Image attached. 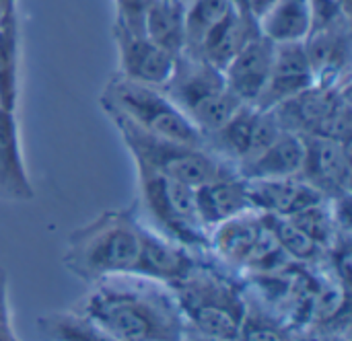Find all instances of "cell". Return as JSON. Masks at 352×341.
I'll return each mask as SVG.
<instances>
[{"label":"cell","mask_w":352,"mask_h":341,"mask_svg":"<svg viewBox=\"0 0 352 341\" xmlns=\"http://www.w3.org/2000/svg\"><path fill=\"white\" fill-rule=\"evenodd\" d=\"M118 341H188V325L167 284L122 274L91 284L72 307Z\"/></svg>","instance_id":"cell-1"},{"label":"cell","mask_w":352,"mask_h":341,"mask_svg":"<svg viewBox=\"0 0 352 341\" xmlns=\"http://www.w3.org/2000/svg\"><path fill=\"white\" fill-rule=\"evenodd\" d=\"M144 233L146 224L136 204L105 210L68 235L62 263L89 286L109 276H136Z\"/></svg>","instance_id":"cell-2"},{"label":"cell","mask_w":352,"mask_h":341,"mask_svg":"<svg viewBox=\"0 0 352 341\" xmlns=\"http://www.w3.org/2000/svg\"><path fill=\"white\" fill-rule=\"evenodd\" d=\"M192 333L217 341H237L248 309L245 280L212 255L177 284L169 286Z\"/></svg>","instance_id":"cell-3"},{"label":"cell","mask_w":352,"mask_h":341,"mask_svg":"<svg viewBox=\"0 0 352 341\" xmlns=\"http://www.w3.org/2000/svg\"><path fill=\"white\" fill-rule=\"evenodd\" d=\"M138 214L144 224L165 239L200 255H210V233L200 220L192 185L136 167Z\"/></svg>","instance_id":"cell-4"},{"label":"cell","mask_w":352,"mask_h":341,"mask_svg":"<svg viewBox=\"0 0 352 341\" xmlns=\"http://www.w3.org/2000/svg\"><path fill=\"white\" fill-rule=\"evenodd\" d=\"M169 101L208 136L243 105L227 86L223 70L194 51H182L169 80L161 86Z\"/></svg>","instance_id":"cell-5"},{"label":"cell","mask_w":352,"mask_h":341,"mask_svg":"<svg viewBox=\"0 0 352 341\" xmlns=\"http://www.w3.org/2000/svg\"><path fill=\"white\" fill-rule=\"evenodd\" d=\"M109 121L120 132L134 161V167L171 177L192 187L204 185L221 177L239 175L233 165L219 158L206 146H192L177 140L159 138L120 117H109Z\"/></svg>","instance_id":"cell-6"},{"label":"cell","mask_w":352,"mask_h":341,"mask_svg":"<svg viewBox=\"0 0 352 341\" xmlns=\"http://www.w3.org/2000/svg\"><path fill=\"white\" fill-rule=\"evenodd\" d=\"M99 105L107 117H120L153 136L206 146L202 132L157 86L128 80L116 72L105 82Z\"/></svg>","instance_id":"cell-7"},{"label":"cell","mask_w":352,"mask_h":341,"mask_svg":"<svg viewBox=\"0 0 352 341\" xmlns=\"http://www.w3.org/2000/svg\"><path fill=\"white\" fill-rule=\"evenodd\" d=\"M210 255L241 278L274 274L291 263L270 233L264 214L256 210L239 214L212 228Z\"/></svg>","instance_id":"cell-8"},{"label":"cell","mask_w":352,"mask_h":341,"mask_svg":"<svg viewBox=\"0 0 352 341\" xmlns=\"http://www.w3.org/2000/svg\"><path fill=\"white\" fill-rule=\"evenodd\" d=\"M270 111L287 132L299 136H326L351 144V82L336 86L314 84Z\"/></svg>","instance_id":"cell-9"},{"label":"cell","mask_w":352,"mask_h":341,"mask_svg":"<svg viewBox=\"0 0 352 341\" xmlns=\"http://www.w3.org/2000/svg\"><path fill=\"white\" fill-rule=\"evenodd\" d=\"M280 132L283 128L270 109L241 105L231 119L204 136V144L210 152L237 169L262 152Z\"/></svg>","instance_id":"cell-10"},{"label":"cell","mask_w":352,"mask_h":341,"mask_svg":"<svg viewBox=\"0 0 352 341\" xmlns=\"http://www.w3.org/2000/svg\"><path fill=\"white\" fill-rule=\"evenodd\" d=\"M305 158L301 175L328 202L351 198V144L326 136H303Z\"/></svg>","instance_id":"cell-11"},{"label":"cell","mask_w":352,"mask_h":341,"mask_svg":"<svg viewBox=\"0 0 352 341\" xmlns=\"http://www.w3.org/2000/svg\"><path fill=\"white\" fill-rule=\"evenodd\" d=\"M111 33L118 49V74L157 89L169 80L175 68V56L159 47L144 33L130 31L118 23H113Z\"/></svg>","instance_id":"cell-12"},{"label":"cell","mask_w":352,"mask_h":341,"mask_svg":"<svg viewBox=\"0 0 352 341\" xmlns=\"http://www.w3.org/2000/svg\"><path fill=\"white\" fill-rule=\"evenodd\" d=\"M276 43L258 33L223 70L229 91L243 103L258 107L266 89Z\"/></svg>","instance_id":"cell-13"},{"label":"cell","mask_w":352,"mask_h":341,"mask_svg":"<svg viewBox=\"0 0 352 341\" xmlns=\"http://www.w3.org/2000/svg\"><path fill=\"white\" fill-rule=\"evenodd\" d=\"M318 84L303 43H276L272 70L258 109H272Z\"/></svg>","instance_id":"cell-14"},{"label":"cell","mask_w":352,"mask_h":341,"mask_svg":"<svg viewBox=\"0 0 352 341\" xmlns=\"http://www.w3.org/2000/svg\"><path fill=\"white\" fill-rule=\"evenodd\" d=\"M318 84L351 82V21H342L318 31L303 41Z\"/></svg>","instance_id":"cell-15"},{"label":"cell","mask_w":352,"mask_h":341,"mask_svg":"<svg viewBox=\"0 0 352 341\" xmlns=\"http://www.w3.org/2000/svg\"><path fill=\"white\" fill-rule=\"evenodd\" d=\"M0 200L33 202L35 187L31 183L23 156L16 111L0 109Z\"/></svg>","instance_id":"cell-16"},{"label":"cell","mask_w":352,"mask_h":341,"mask_svg":"<svg viewBox=\"0 0 352 341\" xmlns=\"http://www.w3.org/2000/svg\"><path fill=\"white\" fill-rule=\"evenodd\" d=\"M248 189H250V200H252V206L256 212L280 216V218H289V216L326 200L303 177L248 181Z\"/></svg>","instance_id":"cell-17"},{"label":"cell","mask_w":352,"mask_h":341,"mask_svg":"<svg viewBox=\"0 0 352 341\" xmlns=\"http://www.w3.org/2000/svg\"><path fill=\"white\" fill-rule=\"evenodd\" d=\"M202 257L206 255L194 253L146 226L136 276H144L161 284L173 286L182 282L200 263Z\"/></svg>","instance_id":"cell-18"},{"label":"cell","mask_w":352,"mask_h":341,"mask_svg":"<svg viewBox=\"0 0 352 341\" xmlns=\"http://www.w3.org/2000/svg\"><path fill=\"white\" fill-rule=\"evenodd\" d=\"M194 191L200 220L208 233L219 224L254 210L248 181L241 175H229L208 181L204 185L194 187Z\"/></svg>","instance_id":"cell-19"},{"label":"cell","mask_w":352,"mask_h":341,"mask_svg":"<svg viewBox=\"0 0 352 341\" xmlns=\"http://www.w3.org/2000/svg\"><path fill=\"white\" fill-rule=\"evenodd\" d=\"M305 158L303 136L283 130L262 152L237 167V173L248 181L299 177Z\"/></svg>","instance_id":"cell-20"},{"label":"cell","mask_w":352,"mask_h":341,"mask_svg":"<svg viewBox=\"0 0 352 341\" xmlns=\"http://www.w3.org/2000/svg\"><path fill=\"white\" fill-rule=\"evenodd\" d=\"M260 33L258 23L237 8H233L194 49V54L202 56L206 62L217 66L219 70H225L227 64L245 47L250 39H254ZM188 51V49H186Z\"/></svg>","instance_id":"cell-21"},{"label":"cell","mask_w":352,"mask_h":341,"mask_svg":"<svg viewBox=\"0 0 352 341\" xmlns=\"http://www.w3.org/2000/svg\"><path fill=\"white\" fill-rule=\"evenodd\" d=\"M258 29L272 43H303L314 31L309 0H276L258 21Z\"/></svg>","instance_id":"cell-22"},{"label":"cell","mask_w":352,"mask_h":341,"mask_svg":"<svg viewBox=\"0 0 352 341\" xmlns=\"http://www.w3.org/2000/svg\"><path fill=\"white\" fill-rule=\"evenodd\" d=\"M144 35L171 56L186 49V4L184 0H153L144 14Z\"/></svg>","instance_id":"cell-23"},{"label":"cell","mask_w":352,"mask_h":341,"mask_svg":"<svg viewBox=\"0 0 352 341\" xmlns=\"http://www.w3.org/2000/svg\"><path fill=\"white\" fill-rule=\"evenodd\" d=\"M19 103V16L8 8L0 16V109L16 111Z\"/></svg>","instance_id":"cell-24"},{"label":"cell","mask_w":352,"mask_h":341,"mask_svg":"<svg viewBox=\"0 0 352 341\" xmlns=\"http://www.w3.org/2000/svg\"><path fill=\"white\" fill-rule=\"evenodd\" d=\"M37 329L47 341H118L72 309L41 315Z\"/></svg>","instance_id":"cell-25"},{"label":"cell","mask_w":352,"mask_h":341,"mask_svg":"<svg viewBox=\"0 0 352 341\" xmlns=\"http://www.w3.org/2000/svg\"><path fill=\"white\" fill-rule=\"evenodd\" d=\"M264 218H266V224H268L270 233L274 235L276 243L280 245V249L293 263L320 266L324 261L326 251L318 243H314L303 231H299L289 218L270 216V214H264Z\"/></svg>","instance_id":"cell-26"},{"label":"cell","mask_w":352,"mask_h":341,"mask_svg":"<svg viewBox=\"0 0 352 341\" xmlns=\"http://www.w3.org/2000/svg\"><path fill=\"white\" fill-rule=\"evenodd\" d=\"M235 6L231 0H188L186 2V49L194 51L202 43V39Z\"/></svg>","instance_id":"cell-27"},{"label":"cell","mask_w":352,"mask_h":341,"mask_svg":"<svg viewBox=\"0 0 352 341\" xmlns=\"http://www.w3.org/2000/svg\"><path fill=\"white\" fill-rule=\"evenodd\" d=\"M237 341H293V329L248 292V309Z\"/></svg>","instance_id":"cell-28"},{"label":"cell","mask_w":352,"mask_h":341,"mask_svg":"<svg viewBox=\"0 0 352 341\" xmlns=\"http://www.w3.org/2000/svg\"><path fill=\"white\" fill-rule=\"evenodd\" d=\"M314 14V31L351 21V0H309Z\"/></svg>","instance_id":"cell-29"},{"label":"cell","mask_w":352,"mask_h":341,"mask_svg":"<svg viewBox=\"0 0 352 341\" xmlns=\"http://www.w3.org/2000/svg\"><path fill=\"white\" fill-rule=\"evenodd\" d=\"M153 0H113V10H116V19L113 23L136 31V33H144L142 25H144V14L146 8L151 6Z\"/></svg>","instance_id":"cell-30"},{"label":"cell","mask_w":352,"mask_h":341,"mask_svg":"<svg viewBox=\"0 0 352 341\" xmlns=\"http://www.w3.org/2000/svg\"><path fill=\"white\" fill-rule=\"evenodd\" d=\"M0 341H19L12 327V313L8 301V274L0 266Z\"/></svg>","instance_id":"cell-31"},{"label":"cell","mask_w":352,"mask_h":341,"mask_svg":"<svg viewBox=\"0 0 352 341\" xmlns=\"http://www.w3.org/2000/svg\"><path fill=\"white\" fill-rule=\"evenodd\" d=\"M293 341H351L349 333L340 331H326V329H297L293 331Z\"/></svg>","instance_id":"cell-32"},{"label":"cell","mask_w":352,"mask_h":341,"mask_svg":"<svg viewBox=\"0 0 352 341\" xmlns=\"http://www.w3.org/2000/svg\"><path fill=\"white\" fill-rule=\"evenodd\" d=\"M276 4V0H248V4H245V12L258 23L272 6Z\"/></svg>","instance_id":"cell-33"},{"label":"cell","mask_w":352,"mask_h":341,"mask_svg":"<svg viewBox=\"0 0 352 341\" xmlns=\"http://www.w3.org/2000/svg\"><path fill=\"white\" fill-rule=\"evenodd\" d=\"M8 8H16V0H0V16Z\"/></svg>","instance_id":"cell-34"},{"label":"cell","mask_w":352,"mask_h":341,"mask_svg":"<svg viewBox=\"0 0 352 341\" xmlns=\"http://www.w3.org/2000/svg\"><path fill=\"white\" fill-rule=\"evenodd\" d=\"M231 2H233V6H235L237 10L245 12V4H248V0H231Z\"/></svg>","instance_id":"cell-35"},{"label":"cell","mask_w":352,"mask_h":341,"mask_svg":"<svg viewBox=\"0 0 352 341\" xmlns=\"http://www.w3.org/2000/svg\"><path fill=\"white\" fill-rule=\"evenodd\" d=\"M186 2H188V0H184V4H186Z\"/></svg>","instance_id":"cell-36"}]
</instances>
